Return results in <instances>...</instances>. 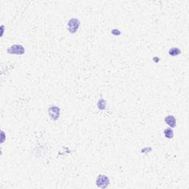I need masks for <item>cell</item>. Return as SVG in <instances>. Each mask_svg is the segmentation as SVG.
<instances>
[{
	"instance_id": "cell-3",
	"label": "cell",
	"mask_w": 189,
	"mask_h": 189,
	"mask_svg": "<svg viewBox=\"0 0 189 189\" xmlns=\"http://www.w3.org/2000/svg\"><path fill=\"white\" fill-rule=\"evenodd\" d=\"M8 53L13 55H22L25 53V48L20 44H14L8 49Z\"/></svg>"
},
{
	"instance_id": "cell-2",
	"label": "cell",
	"mask_w": 189,
	"mask_h": 189,
	"mask_svg": "<svg viewBox=\"0 0 189 189\" xmlns=\"http://www.w3.org/2000/svg\"><path fill=\"white\" fill-rule=\"evenodd\" d=\"M80 21L76 18H73L68 22L67 30L70 33H75L80 27Z\"/></svg>"
},
{
	"instance_id": "cell-6",
	"label": "cell",
	"mask_w": 189,
	"mask_h": 189,
	"mask_svg": "<svg viewBox=\"0 0 189 189\" xmlns=\"http://www.w3.org/2000/svg\"><path fill=\"white\" fill-rule=\"evenodd\" d=\"M168 53L171 56H177L181 54V50L177 47H173L169 50Z\"/></svg>"
},
{
	"instance_id": "cell-7",
	"label": "cell",
	"mask_w": 189,
	"mask_h": 189,
	"mask_svg": "<svg viewBox=\"0 0 189 189\" xmlns=\"http://www.w3.org/2000/svg\"><path fill=\"white\" fill-rule=\"evenodd\" d=\"M164 135L166 138L171 139L174 137V132L171 128H166L164 130Z\"/></svg>"
},
{
	"instance_id": "cell-4",
	"label": "cell",
	"mask_w": 189,
	"mask_h": 189,
	"mask_svg": "<svg viewBox=\"0 0 189 189\" xmlns=\"http://www.w3.org/2000/svg\"><path fill=\"white\" fill-rule=\"evenodd\" d=\"M49 115L52 121H57L60 117V109L57 106H52L49 109Z\"/></svg>"
},
{
	"instance_id": "cell-9",
	"label": "cell",
	"mask_w": 189,
	"mask_h": 189,
	"mask_svg": "<svg viewBox=\"0 0 189 189\" xmlns=\"http://www.w3.org/2000/svg\"><path fill=\"white\" fill-rule=\"evenodd\" d=\"M112 33L113 35H115V36H118V35H120V34H121V31L118 30L117 29H114V30L112 31Z\"/></svg>"
},
{
	"instance_id": "cell-1",
	"label": "cell",
	"mask_w": 189,
	"mask_h": 189,
	"mask_svg": "<svg viewBox=\"0 0 189 189\" xmlns=\"http://www.w3.org/2000/svg\"><path fill=\"white\" fill-rule=\"evenodd\" d=\"M109 179L107 176L104 174H101L98 176L96 179V185L98 188H106L109 186Z\"/></svg>"
},
{
	"instance_id": "cell-5",
	"label": "cell",
	"mask_w": 189,
	"mask_h": 189,
	"mask_svg": "<svg viewBox=\"0 0 189 189\" xmlns=\"http://www.w3.org/2000/svg\"><path fill=\"white\" fill-rule=\"evenodd\" d=\"M164 121L166 122V123L171 128H174L177 126V121L176 118L173 115H168L165 118Z\"/></svg>"
},
{
	"instance_id": "cell-8",
	"label": "cell",
	"mask_w": 189,
	"mask_h": 189,
	"mask_svg": "<svg viewBox=\"0 0 189 189\" xmlns=\"http://www.w3.org/2000/svg\"><path fill=\"white\" fill-rule=\"evenodd\" d=\"M98 106L99 109L103 110V109H105L106 108V101L104 99H100L98 102Z\"/></svg>"
}]
</instances>
